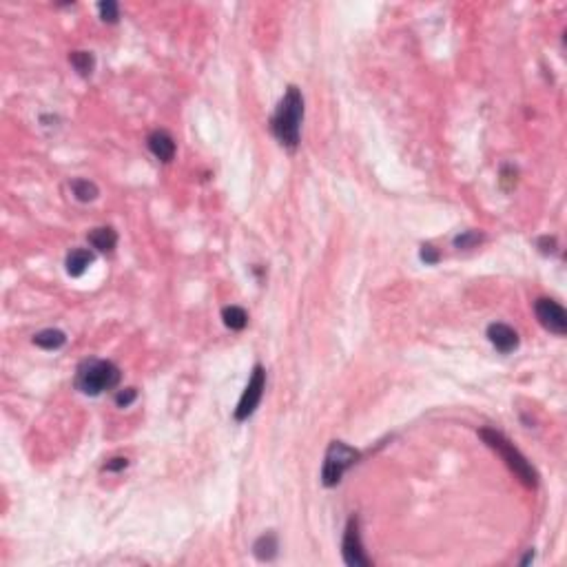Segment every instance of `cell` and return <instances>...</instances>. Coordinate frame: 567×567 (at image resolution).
<instances>
[{
    "label": "cell",
    "mask_w": 567,
    "mask_h": 567,
    "mask_svg": "<svg viewBox=\"0 0 567 567\" xmlns=\"http://www.w3.org/2000/svg\"><path fill=\"white\" fill-rule=\"evenodd\" d=\"M149 149L160 162H171L175 158V140L168 131L158 129L149 136Z\"/></svg>",
    "instance_id": "9"
},
{
    "label": "cell",
    "mask_w": 567,
    "mask_h": 567,
    "mask_svg": "<svg viewBox=\"0 0 567 567\" xmlns=\"http://www.w3.org/2000/svg\"><path fill=\"white\" fill-rule=\"evenodd\" d=\"M71 191L75 195V200H80V202H93L100 195L98 186L93 184V182H89V179H82V177L73 179V182H71Z\"/></svg>",
    "instance_id": "15"
},
{
    "label": "cell",
    "mask_w": 567,
    "mask_h": 567,
    "mask_svg": "<svg viewBox=\"0 0 567 567\" xmlns=\"http://www.w3.org/2000/svg\"><path fill=\"white\" fill-rule=\"evenodd\" d=\"M479 434H481V439L486 441V446L492 448L496 455L505 461V466L512 470L527 488L538 486V472L532 468V463L514 448V443H509L503 434H501L499 430H492V428H481Z\"/></svg>",
    "instance_id": "3"
},
{
    "label": "cell",
    "mask_w": 567,
    "mask_h": 567,
    "mask_svg": "<svg viewBox=\"0 0 567 567\" xmlns=\"http://www.w3.org/2000/svg\"><path fill=\"white\" fill-rule=\"evenodd\" d=\"M483 240V235L477 233V231H466V233H461L455 238V247L457 249H472V247H477V244Z\"/></svg>",
    "instance_id": "18"
},
{
    "label": "cell",
    "mask_w": 567,
    "mask_h": 567,
    "mask_svg": "<svg viewBox=\"0 0 567 567\" xmlns=\"http://www.w3.org/2000/svg\"><path fill=\"white\" fill-rule=\"evenodd\" d=\"M419 255H421V260H423L425 264H430V266H432V264H437V262H439V251L434 249L432 244H423Z\"/></svg>",
    "instance_id": "21"
},
{
    "label": "cell",
    "mask_w": 567,
    "mask_h": 567,
    "mask_svg": "<svg viewBox=\"0 0 567 567\" xmlns=\"http://www.w3.org/2000/svg\"><path fill=\"white\" fill-rule=\"evenodd\" d=\"M98 12H100V18L105 23H118L120 21V5L116 3V0H102V3L98 5Z\"/></svg>",
    "instance_id": "17"
},
{
    "label": "cell",
    "mask_w": 567,
    "mask_h": 567,
    "mask_svg": "<svg viewBox=\"0 0 567 567\" xmlns=\"http://www.w3.org/2000/svg\"><path fill=\"white\" fill-rule=\"evenodd\" d=\"M129 466V459L125 457H113L109 459L105 466H102V472H120V470H125Z\"/></svg>",
    "instance_id": "20"
},
{
    "label": "cell",
    "mask_w": 567,
    "mask_h": 567,
    "mask_svg": "<svg viewBox=\"0 0 567 567\" xmlns=\"http://www.w3.org/2000/svg\"><path fill=\"white\" fill-rule=\"evenodd\" d=\"M534 310H536L538 321H541V326L550 330V333L559 335V337H563L567 333V313L559 301L541 297V299H536Z\"/></svg>",
    "instance_id": "6"
},
{
    "label": "cell",
    "mask_w": 567,
    "mask_h": 567,
    "mask_svg": "<svg viewBox=\"0 0 567 567\" xmlns=\"http://www.w3.org/2000/svg\"><path fill=\"white\" fill-rule=\"evenodd\" d=\"M342 552H344L346 565H351V567H368L370 565V559H368L366 552H364L362 532H359V518L357 516H353L346 525Z\"/></svg>",
    "instance_id": "7"
},
{
    "label": "cell",
    "mask_w": 567,
    "mask_h": 567,
    "mask_svg": "<svg viewBox=\"0 0 567 567\" xmlns=\"http://www.w3.org/2000/svg\"><path fill=\"white\" fill-rule=\"evenodd\" d=\"M93 264V253L87 249H75L67 255V273L71 277H80Z\"/></svg>",
    "instance_id": "12"
},
{
    "label": "cell",
    "mask_w": 567,
    "mask_h": 567,
    "mask_svg": "<svg viewBox=\"0 0 567 567\" xmlns=\"http://www.w3.org/2000/svg\"><path fill=\"white\" fill-rule=\"evenodd\" d=\"M222 319H224L226 328H231V330H244L249 324L247 310L240 308V306H226L222 310Z\"/></svg>",
    "instance_id": "14"
},
{
    "label": "cell",
    "mask_w": 567,
    "mask_h": 567,
    "mask_svg": "<svg viewBox=\"0 0 567 567\" xmlns=\"http://www.w3.org/2000/svg\"><path fill=\"white\" fill-rule=\"evenodd\" d=\"M69 62L80 75H91L96 69V58H93L91 51H73L69 55Z\"/></svg>",
    "instance_id": "16"
},
{
    "label": "cell",
    "mask_w": 567,
    "mask_h": 567,
    "mask_svg": "<svg viewBox=\"0 0 567 567\" xmlns=\"http://www.w3.org/2000/svg\"><path fill=\"white\" fill-rule=\"evenodd\" d=\"M488 339H490V344L503 355L514 353L518 348V333L514 328H509L507 324H499V321L488 326Z\"/></svg>",
    "instance_id": "8"
},
{
    "label": "cell",
    "mask_w": 567,
    "mask_h": 567,
    "mask_svg": "<svg viewBox=\"0 0 567 567\" xmlns=\"http://www.w3.org/2000/svg\"><path fill=\"white\" fill-rule=\"evenodd\" d=\"M34 344L42 348V351H58V348L67 344V335L58 328H45L34 335Z\"/></svg>",
    "instance_id": "11"
},
{
    "label": "cell",
    "mask_w": 567,
    "mask_h": 567,
    "mask_svg": "<svg viewBox=\"0 0 567 567\" xmlns=\"http://www.w3.org/2000/svg\"><path fill=\"white\" fill-rule=\"evenodd\" d=\"M359 457H362L359 450L346 446L344 441H333L326 450L324 468H321V483L326 488H335L346 475V470H351L359 461Z\"/></svg>",
    "instance_id": "4"
},
{
    "label": "cell",
    "mask_w": 567,
    "mask_h": 567,
    "mask_svg": "<svg viewBox=\"0 0 567 567\" xmlns=\"http://www.w3.org/2000/svg\"><path fill=\"white\" fill-rule=\"evenodd\" d=\"M264 390H266V370H264V366H255L247 388L240 396L238 408H235V421H247L249 417H253V412L257 410L264 396Z\"/></svg>",
    "instance_id": "5"
},
{
    "label": "cell",
    "mask_w": 567,
    "mask_h": 567,
    "mask_svg": "<svg viewBox=\"0 0 567 567\" xmlns=\"http://www.w3.org/2000/svg\"><path fill=\"white\" fill-rule=\"evenodd\" d=\"M138 399V390L136 388H125V390H118L116 394V403L120 408H129L131 403Z\"/></svg>",
    "instance_id": "19"
},
{
    "label": "cell",
    "mask_w": 567,
    "mask_h": 567,
    "mask_svg": "<svg viewBox=\"0 0 567 567\" xmlns=\"http://www.w3.org/2000/svg\"><path fill=\"white\" fill-rule=\"evenodd\" d=\"M120 368L107 359H84L75 373V388L82 394L98 396L120 383Z\"/></svg>",
    "instance_id": "2"
},
{
    "label": "cell",
    "mask_w": 567,
    "mask_h": 567,
    "mask_svg": "<svg viewBox=\"0 0 567 567\" xmlns=\"http://www.w3.org/2000/svg\"><path fill=\"white\" fill-rule=\"evenodd\" d=\"M89 244L100 253H111L118 244V233L111 226H100L89 233Z\"/></svg>",
    "instance_id": "10"
},
{
    "label": "cell",
    "mask_w": 567,
    "mask_h": 567,
    "mask_svg": "<svg viewBox=\"0 0 567 567\" xmlns=\"http://www.w3.org/2000/svg\"><path fill=\"white\" fill-rule=\"evenodd\" d=\"M277 550H279V543H277V536L273 532L262 534L253 545V552L260 561H273L277 556Z\"/></svg>",
    "instance_id": "13"
},
{
    "label": "cell",
    "mask_w": 567,
    "mask_h": 567,
    "mask_svg": "<svg viewBox=\"0 0 567 567\" xmlns=\"http://www.w3.org/2000/svg\"><path fill=\"white\" fill-rule=\"evenodd\" d=\"M501 182H503V186L507 188V191L516 184V171L512 166H503V171H501Z\"/></svg>",
    "instance_id": "23"
},
{
    "label": "cell",
    "mask_w": 567,
    "mask_h": 567,
    "mask_svg": "<svg viewBox=\"0 0 567 567\" xmlns=\"http://www.w3.org/2000/svg\"><path fill=\"white\" fill-rule=\"evenodd\" d=\"M536 247L541 249V253H545V255H554L556 253V238H550V235H545V238H538L536 240Z\"/></svg>",
    "instance_id": "22"
},
{
    "label": "cell",
    "mask_w": 567,
    "mask_h": 567,
    "mask_svg": "<svg viewBox=\"0 0 567 567\" xmlns=\"http://www.w3.org/2000/svg\"><path fill=\"white\" fill-rule=\"evenodd\" d=\"M301 120H304V96H301V91L295 84H290L286 93H284V98L279 100L275 116L270 120L273 136L279 140L281 147L297 149Z\"/></svg>",
    "instance_id": "1"
}]
</instances>
